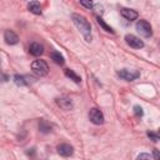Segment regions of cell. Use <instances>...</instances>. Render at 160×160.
Instances as JSON below:
<instances>
[{
	"label": "cell",
	"mask_w": 160,
	"mask_h": 160,
	"mask_svg": "<svg viewBox=\"0 0 160 160\" xmlns=\"http://www.w3.org/2000/svg\"><path fill=\"white\" fill-rule=\"evenodd\" d=\"M56 104L64 110H71L74 108L72 100L69 98H59V99H56Z\"/></svg>",
	"instance_id": "10"
},
{
	"label": "cell",
	"mask_w": 160,
	"mask_h": 160,
	"mask_svg": "<svg viewBox=\"0 0 160 160\" xmlns=\"http://www.w3.org/2000/svg\"><path fill=\"white\" fill-rule=\"evenodd\" d=\"M50 56H51V59L54 60V62H55V64H58V65H64V62H65L64 56H62L59 51H52Z\"/></svg>",
	"instance_id": "13"
},
{
	"label": "cell",
	"mask_w": 160,
	"mask_h": 160,
	"mask_svg": "<svg viewBox=\"0 0 160 160\" xmlns=\"http://www.w3.org/2000/svg\"><path fill=\"white\" fill-rule=\"evenodd\" d=\"M4 40L9 45H15V44L19 42V38H18V35L12 30H5V32H4Z\"/></svg>",
	"instance_id": "9"
},
{
	"label": "cell",
	"mask_w": 160,
	"mask_h": 160,
	"mask_svg": "<svg viewBox=\"0 0 160 160\" xmlns=\"http://www.w3.org/2000/svg\"><path fill=\"white\" fill-rule=\"evenodd\" d=\"M148 136H149L152 141H158V140H159V135L155 134V132H150V131H149V132H148Z\"/></svg>",
	"instance_id": "21"
},
{
	"label": "cell",
	"mask_w": 160,
	"mask_h": 160,
	"mask_svg": "<svg viewBox=\"0 0 160 160\" xmlns=\"http://www.w3.org/2000/svg\"><path fill=\"white\" fill-rule=\"evenodd\" d=\"M71 20L72 22L76 25V28L80 30V32L82 34V36L85 38V40L88 42L91 41V25L90 22L86 20L85 16L80 15V14H71Z\"/></svg>",
	"instance_id": "1"
},
{
	"label": "cell",
	"mask_w": 160,
	"mask_h": 160,
	"mask_svg": "<svg viewBox=\"0 0 160 160\" xmlns=\"http://www.w3.org/2000/svg\"><path fill=\"white\" fill-rule=\"evenodd\" d=\"M56 150H58V152H59L61 156H64V158L71 156V155H72V152H74V148H72L70 144H65V142H64V144L58 145Z\"/></svg>",
	"instance_id": "7"
},
{
	"label": "cell",
	"mask_w": 160,
	"mask_h": 160,
	"mask_svg": "<svg viewBox=\"0 0 160 160\" xmlns=\"http://www.w3.org/2000/svg\"><path fill=\"white\" fill-rule=\"evenodd\" d=\"M28 9L32 14H36V15H40L41 14V5H40L39 1H30L28 4Z\"/></svg>",
	"instance_id": "12"
},
{
	"label": "cell",
	"mask_w": 160,
	"mask_h": 160,
	"mask_svg": "<svg viewBox=\"0 0 160 160\" xmlns=\"http://www.w3.org/2000/svg\"><path fill=\"white\" fill-rule=\"evenodd\" d=\"M65 75H66L70 80H72L74 82H76V84L81 82V78H80L78 74H75L72 70H70V69H66V70H65Z\"/></svg>",
	"instance_id": "14"
},
{
	"label": "cell",
	"mask_w": 160,
	"mask_h": 160,
	"mask_svg": "<svg viewBox=\"0 0 160 160\" xmlns=\"http://www.w3.org/2000/svg\"><path fill=\"white\" fill-rule=\"evenodd\" d=\"M136 160H151V158H150L149 154H146V152H141L140 155H138Z\"/></svg>",
	"instance_id": "19"
},
{
	"label": "cell",
	"mask_w": 160,
	"mask_h": 160,
	"mask_svg": "<svg viewBox=\"0 0 160 160\" xmlns=\"http://www.w3.org/2000/svg\"><path fill=\"white\" fill-rule=\"evenodd\" d=\"M154 160H159V150L158 149H154Z\"/></svg>",
	"instance_id": "22"
},
{
	"label": "cell",
	"mask_w": 160,
	"mask_h": 160,
	"mask_svg": "<svg viewBox=\"0 0 160 160\" xmlns=\"http://www.w3.org/2000/svg\"><path fill=\"white\" fill-rule=\"evenodd\" d=\"M29 51L34 56H40L44 52V46L40 42H31L29 46Z\"/></svg>",
	"instance_id": "11"
},
{
	"label": "cell",
	"mask_w": 160,
	"mask_h": 160,
	"mask_svg": "<svg viewBox=\"0 0 160 160\" xmlns=\"http://www.w3.org/2000/svg\"><path fill=\"white\" fill-rule=\"evenodd\" d=\"M125 41L132 49H141V48H144V41L140 38H138V36H135L132 34H128L125 36Z\"/></svg>",
	"instance_id": "6"
},
{
	"label": "cell",
	"mask_w": 160,
	"mask_h": 160,
	"mask_svg": "<svg viewBox=\"0 0 160 160\" xmlns=\"http://www.w3.org/2000/svg\"><path fill=\"white\" fill-rule=\"evenodd\" d=\"M31 70L38 76H45L49 72V66H48L46 61H44V60H35L31 64Z\"/></svg>",
	"instance_id": "2"
},
{
	"label": "cell",
	"mask_w": 160,
	"mask_h": 160,
	"mask_svg": "<svg viewBox=\"0 0 160 160\" xmlns=\"http://www.w3.org/2000/svg\"><path fill=\"white\" fill-rule=\"evenodd\" d=\"M39 129H40L41 132H49L50 129H51V126H50L45 120H40V122H39Z\"/></svg>",
	"instance_id": "16"
},
{
	"label": "cell",
	"mask_w": 160,
	"mask_h": 160,
	"mask_svg": "<svg viewBox=\"0 0 160 160\" xmlns=\"http://www.w3.org/2000/svg\"><path fill=\"white\" fill-rule=\"evenodd\" d=\"M134 112H135V115H136V116H142V115H144L142 108H141V106H139V105H135V106H134Z\"/></svg>",
	"instance_id": "18"
},
{
	"label": "cell",
	"mask_w": 160,
	"mask_h": 160,
	"mask_svg": "<svg viewBox=\"0 0 160 160\" xmlns=\"http://www.w3.org/2000/svg\"><path fill=\"white\" fill-rule=\"evenodd\" d=\"M120 14H121V16H122L124 19H126V20H129V21L136 20V19H138V16H139V14H138V11H136V10L128 9V8H122V9L120 10Z\"/></svg>",
	"instance_id": "8"
},
{
	"label": "cell",
	"mask_w": 160,
	"mask_h": 160,
	"mask_svg": "<svg viewBox=\"0 0 160 160\" xmlns=\"http://www.w3.org/2000/svg\"><path fill=\"white\" fill-rule=\"evenodd\" d=\"M14 81H15V84L16 85H26V81H25V76H22V75H19V74H16L15 76H14Z\"/></svg>",
	"instance_id": "17"
},
{
	"label": "cell",
	"mask_w": 160,
	"mask_h": 160,
	"mask_svg": "<svg viewBox=\"0 0 160 160\" xmlns=\"http://www.w3.org/2000/svg\"><path fill=\"white\" fill-rule=\"evenodd\" d=\"M80 5H82V6L88 8V9H92L94 8V4L91 1H80Z\"/></svg>",
	"instance_id": "20"
},
{
	"label": "cell",
	"mask_w": 160,
	"mask_h": 160,
	"mask_svg": "<svg viewBox=\"0 0 160 160\" xmlns=\"http://www.w3.org/2000/svg\"><path fill=\"white\" fill-rule=\"evenodd\" d=\"M118 76L126 81H134L140 76V72L135 69H121L118 71Z\"/></svg>",
	"instance_id": "4"
},
{
	"label": "cell",
	"mask_w": 160,
	"mask_h": 160,
	"mask_svg": "<svg viewBox=\"0 0 160 160\" xmlns=\"http://www.w3.org/2000/svg\"><path fill=\"white\" fill-rule=\"evenodd\" d=\"M136 30H138V32H140L145 38H150L152 35V28H151L150 22L144 20V19H141L136 22Z\"/></svg>",
	"instance_id": "3"
},
{
	"label": "cell",
	"mask_w": 160,
	"mask_h": 160,
	"mask_svg": "<svg viewBox=\"0 0 160 160\" xmlns=\"http://www.w3.org/2000/svg\"><path fill=\"white\" fill-rule=\"evenodd\" d=\"M89 119L95 125H101V124H104V120H105L104 119V114L98 108L90 109V111H89Z\"/></svg>",
	"instance_id": "5"
},
{
	"label": "cell",
	"mask_w": 160,
	"mask_h": 160,
	"mask_svg": "<svg viewBox=\"0 0 160 160\" xmlns=\"http://www.w3.org/2000/svg\"><path fill=\"white\" fill-rule=\"evenodd\" d=\"M96 21H98V24H99V25H100V26H101V28H102V29H104L106 32L114 34V30H112V28H111V26H109V25H108V24H106V22H105V21H104V20H102L100 16H98V18H96Z\"/></svg>",
	"instance_id": "15"
}]
</instances>
